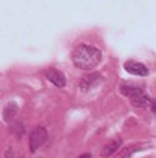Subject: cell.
<instances>
[{
    "mask_svg": "<svg viewBox=\"0 0 156 158\" xmlns=\"http://www.w3.org/2000/svg\"><path fill=\"white\" fill-rule=\"evenodd\" d=\"M5 158H15V155H13V148H8L7 150V153H5Z\"/></svg>",
    "mask_w": 156,
    "mask_h": 158,
    "instance_id": "cell-10",
    "label": "cell"
},
{
    "mask_svg": "<svg viewBox=\"0 0 156 158\" xmlns=\"http://www.w3.org/2000/svg\"><path fill=\"white\" fill-rule=\"evenodd\" d=\"M122 145V140L120 139H114V140H111L107 145H104V148L101 150V156L102 158H109L111 155H114L115 152L119 150V147Z\"/></svg>",
    "mask_w": 156,
    "mask_h": 158,
    "instance_id": "cell-7",
    "label": "cell"
},
{
    "mask_svg": "<svg viewBox=\"0 0 156 158\" xmlns=\"http://www.w3.org/2000/svg\"><path fill=\"white\" fill-rule=\"evenodd\" d=\"M124 67L130 75H137V77H146V75L150 73V70H148V67L145 65V64L137 62V60H127L124 64Z\"/></svg>",
    "mask_w": 156,
    "mask_h": 158,
    "instance_id": "cell-3",
    "label": "cell"
},
{
    "mask_svg": "<svg viewBox=\"0 0 156 158\" xmlns=\"http://www.w3.org/2000/svg\"><path fill=\"white\" fill-rule=\"evenodd\" d=\"M3 119H5V122H13V119H15V116L18 114V104L16 103H8L7 106L3 108Z\"/></svg>",
    "mask_w": 156,
    "mask_h": 158,
    "instance_id": "cell-8",
    "label": "cell"
},
{
    "mask_svg": "<svg viewBox=\"0 0 156 158\" xmlns=\"http://www.w3.org/2000/svg\"><path fill=\"white\" fill-rule=\"evenodd\" d=\"M78 158H91V155H90V153H85V155H82V156H78Z\"/></svg>",
    "mask_w": 156,
    "mask_h": 158,
    "instance_id": "cell-11",
    "label": "cell"
},
{
    "mask_svg": "<svg viewBox=\"0 0 156 158\" xmlns=\"http://www.w3.org/2000/svg\"><path fill=\"white\" fill-rule=\"evenodd\" d=\"M44 75H46V78H47L52 85L59 86V88H63V86L67 85L65 75H63L60 70H57V69H47V70L44 72Z\"/></svg>",
    "mask_w": 156,
    "mask_h": 158,
    "instance_id": "cell-4",
    "label": "cell"
},
{
    "mask_svg": "<svg viewBox=\"0 0 156 158\" xmlns=\"http://www.w3.org/2000/svg\"><path fill=\"white\" fill-rule=\"evenodd\" d=\"M146 145H143V143H134V145H127V147H124L122 150L119 152L117 155H115V158H130L132 155L135 153V152H140L143 150Z\"/></svg>",
    "mask_w": 156,
    "mask_h": 158,
    "instance_id": "cell-6",
    "label": "cell"
},
{
    "mask_svg": "<svg viewBox=\"0 0 156 158\" xmlns=\"http://www.w3.org/2000/svg\"><path fill=\"white\" fill-rule=\"evenodd\" d=\"M20 158H23V156H20Z\"/></svg>",
    "mask_w": 156,
    "mask_h": 158,
    "instance_id": "cell-12",
    "label": "cell"
},
{
    "mask_svg": "<svg viewBox=\"0 0 156 158\" xmlns=\"http://www.w3.org/2000/svg\"><path fill=\"white\" fill-rule=\"evenodd\" d=\"M102 81V75L101 73H90V75H86V77H83L82 80H80V90H83V91H90L91 88H94L96 85H99Z\"/></svg>",
    "mask_w": 156,
    "mask_h": 158,
    "instance_id": "cell-5",
    "label": "cell"
},
{
    "mask_svg": "<svg viewBox=\"0 0 156 158\" xmlns=\"http://www.w3.org/2000/svg\"><path fill=\"white\" fill-rule=\"evenodd\" d=\"M120 93L129 98H134V96H138L140 93H143V90L140 86H134V85H122L120 86Z\"/></svg>",
    "mask_w": 156,
    "mask_h": 158,
    "instance_id": "cell-9",
    "label": "cell"
},
{
    "mask_svg": "<svg viewBox=\"0 0 156 158\" xmlns=\"http://www.w3.org/2000/svg\"><path fill=\"white\" fill-rule=\"evenodd\" d=\"M102 59V52L91 44H80L72 52V62L80 70H93Z\"/></svg>",
    "mask_w": 156,
    "mask_h": 158,
    "instance_id": "cell-1",
    "label": "cell"
},
{
    "mask_svg": "<svg viewBox=\"0 0 156 158\" xmlns=\"http://www.w3.org/2000/svg\"><path fill=\"white\" fill-rule=\"evenodd\" d=\"M46 142H47V131H46V127L38 126L30 132V150L33 153L38 152Z\"/></svg>",
    "mask_w": 156,
    "mask_h": 158,
    "instance_id": "cell-2",
    "label": "cell"
}]
</instances>
